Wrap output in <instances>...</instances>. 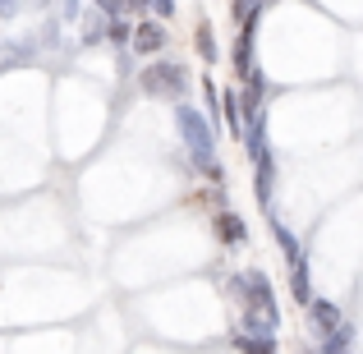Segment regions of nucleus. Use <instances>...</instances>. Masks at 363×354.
Returning <instances> with one entry per match:
<instances>
[{
  "label": "nucleus",
  "instance_id": "nucleus-12",
  "mask_svg": "<svg viewBox=\"0 0 363 354\" xmlns=\"http://www.w3.org/2000/svg\"><path fill=\"white\" fill-rule=\"evenodd\" d=\"M129 37H133V28H129V23H124V18L116 14V18L106 23V42H116V46H129Z\"/></svg>",
  "mask_w": 363,
  "mask_h": 354
},
{
  "label": "nucleus",
  "instance_id": "nucleus-14",
  "mask_svg": "<svg viewBox=\"0 0 363 354\" xmlns=\"http://www.w3.org/2000/svg\"><path fill=\"white\" fill-rule=\"evenodd\" d=\"M92 5H97V9H101V14H106V18H116V14H120V9H124V5H120V0H92Z\"/></svg>",
  "mask_w": 363,
  "mask_h": 354
},
{
  "label": "nucleus",
  "instance_id": "nucleus-11",
  "mask_svg": "<svg viewBox=\"0 0 363 354\" xmlns=\"http://www.w3.org/2000/svg\"><path fill=\"white\" fill-rule=\"evenodd\" d=\"M350 341H354V327H350V322H340L336 331H327V341H322V350H345Z\"/></svg>",
  "mask_w": 363,
  "mask_h": 354
},
{
  "label": "nucleus",
  "instance_id": "nucleus-7",
  "mask_svg": "<svg viewBox=\"0 0 363 354\" xmlns=\"http://www.w3.org/2000/svg\"><path fill=\"white\" fill-rule=\"evenodd\" d=\"M290 294L299 304L313 299V290H308V262H303V258H299V262H290Z\"/></svg>",
  "mask_w": 363,
  "mask_h": 354
},
{
  "label": "nucleus",
  "instance_id": "nucleus-9",
  "mask_svg": "<svg viewBox=\"0 0 363 354\" xmlns=\"http://www.w3.org/2000/svg\"><path fill=\"white\" fill-rule=\"evenodd\" d=\"M194 42H198V55H203V60H216V33H212V23H207V18L198 23V37H194Z\"/></svg>",
  "mask_w": 363,
  "mask_h": 354
},
{
  "label": "nucleus",
  "instance_id": "nucleus-6",
  "mask_svg": "<svg viewBox=\"0 0 363 354\" xmlns=\"http://www.w3.org/2000/svg\"><path fill=\"white\" fill-rule=\"evenodd\" d=\"M212 221H216V235H221L225 244H244V239H248V226H244L235 212H216Z\"/></svg>",
  "mask_w": 363,
  "mask_h": 354
},
{
  "label": "nucleus",
  "instance_id": "nucleus-16",
  "mask_svg": "<svg viewBox=\"0 0 363 354\" xmlns=\"http://www.w3.org/2000/svg\"><path fill=\"white\" fill-rule=\"evenodd\" d=\"M37 5H46V0H37Z\"/></svg>",
  "mask_w": 363,
  "mask_h": 354
},
{
  "label": "nucleus",
  "instance_id": "nucleus-15",
  "mask_svg": "<svg viewBox=\"0 0 363 354\" xmlns=\"http://www.w3.org/2000/svg\"><path fill=\"white\" fill-rule=\"evenodd\" d=\"M14 9H18V0H0V18H9Z\"/></svg>",
  "mask_w": 363,
  "mask_h": 354
},
{
  "label": "nucleus",
  "instance_id": "nucleus-8",
  "mask_svg": "<svg viewBox=\"0 0 363 354\" xmlns=\"http://www.w3.org/2000/svg\"><path fill=\"white\" fill-rule=\"evenodd\" d=\"M272 235H276V244H281V248H285V262H299V258H303V248H299V239H294L290 231H285V226H281V221H272Z\"/></svg>",
  "mask_w": 363,
  "mask_h": 354
},
{
  "label": "nucleus",
  "instance_id": "nucleus-4",
  "mask_svg": "<svg viewBox=\"0 0 363 354\" xmlns=\"http://www.w3.org/2000/svg\"><path fill=\"white\" fill-rule=\"evenodd\" d=\"M166 42H170L166 18H138V28H133V37H129V46H133L138 55H157V51H166Z\"/></svg>",
  "mask_w": 363,
  "mask_h": 354
},
{
  "label": "nucleus",
  "instance_id": "nucleus-2",
  "mask_svg": "<svg viewBox=\"0 0 363 354\" xmlns=\"http://www.w3.org/2000/svg\"><path fill=\"white\" fill-rule=\"evenodd\" d=\"M138 88L147 97H166V101H179L189 92V70L184 65H170V60H157L138 74Z\"/></svg>",
  "mask_w": 363,
  "mask_h": 354
},
{
  "label": "nucleus",
  "instance_id": "nucleus-5",
  "mask_svg": "<svg viewBox=\"0 0 363 354\" xmlns=\"http://www.w3.org/2000/svg\"><path fill=\"white\" fill-rule=\"evenodd\" d=\"M308 313H313V322H318L322 336H327V331H336L340 322H345V318H340V309H336V304H327V299H308Z\"/></svg>",
  "mask_w": 363,
  "mask_h": 354
},
{
  "label": "nucleus",
  "instance_id": "nucleus-13",
  "mask_svg": "<svg viewBox=\"0 0 363 354\" xmlns=\"http://www.w3.org/2000/svg\"><path fill=\"white\" fill-rule=\"evenodd\" d=\"M147 9L157 18H170V14H175V0H147Z\"/></svg>",
  "mask_w": 363,
  "mask_h": 354
},
{
  "label": "nucleus",
  "instance_id": "nucleus-1",
  "mask_svg": "<svg viewBox=\"0 0 363 354\" xmlns=\"http://www.w3.org/2000/svg\"><path fill=\"white\" fill-rule=\"evenodd\" d=\"M175 124H179V133H184V148H189V157H194V166L203 170L212 184H221V179H225V166L212 157V120H207L203 111L175 101Z\"/></svg>",
  "mask_w": 363,
  "mask_h": 354
},
{
  "label": "nucleus",
  "instance_id": "nucleus-3",
  "mask_svg": "<svg viewBox=\"0 0 363 354\" xmlns=\"http://www.w3.org/2000/svg\"><path fill=\"white\" fill-rule=\"evenodd\" d=\"M235 290H240L244 309H253V313H262V318H272V322H276V294H272V281H267V276L257 272V267H248V272H240Z\"/></svg>",
  "mask_w": 363,
  "mask_h": 354
},
{
  "label": "nucleus",
  "instance_id": "nucleus-10",
  "mask_svg": "<svg viewBox=\"0 0 363 354\" xmlns=\"http://www.w3.org/2000/svg\"><path fill=\"white\" fill-rule=\"evenodd\" d=\"M235 345H240V350H253V354H272L276 341L272 336H248V331H240V336H235Z\"/></svg>",
  "mask_w": 363,
  "mask_h": 354
}]
</instances>
